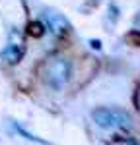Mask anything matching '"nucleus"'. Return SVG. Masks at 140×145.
<instances>
[{
  "mask_svg": "<svg viewBox=\"0 0 140 145\" xmlns=\"http://www.w3.org/2000/svg\"><path fill=\"white\" fill-rule=\"evenodd\" d=\"M45 25H41L39 22H35V23H29V33L33 35V37H41V35L45 33V29H43Z\"/></svg>",
  "mask_w": 140,
  "mask_h": 145,
  "instance_id": "39448f33",
  "label": "nucleus"
},
{
  "mask_svg": "<svg viewBox=\"0 0 140 145\" xmlns=\"http://www.w3.org/2000/svg\"><path fill=\"white\" fill-rule=\"evenodd\" d=\"M23 50H25V43H23L22 33H20L18 29H12L10 35H8V45H6V48L2 50V54H0V56H2L6 62L16 64V62L22 60Z\"/></svg>",
  "mask_w": 140,
  "mask_h": 145,
  "instance_id": "7ed1b4c3",
  "label": "nucleus"
},
{
  "mask_svg": "<svg viewBox=\"0 0 140 145\" xmlns=\"http://www.w3.org/2000/svg\"><path fill=\"white\" fill-rule=\"evenodd\" d=\"M136 27H138V29H140V14H138V16H136Z\"/></svg>",
  "mask_w": 140,
  "mask_h": 145,
  "instance_id": "6e6552de",
  "label": "nucleus"
},
{
  "mask_svg": "<svg viewBox=\"0 0 140 145\" xmlns=\"http://www.w3.org/2000/svg\"><path fill=\"white\" fill-rule=\"evenodd\" d=\"M43 22H45V27L53 35H64L68 31V22L60 14H57V12H53V10H47L43 14Z\"/></svg>",
  "mask_w": 140,
  "mask_h": 145,
  "instance_id": "20e7f679",
  "label": "nucleus"
},
{
  "mask_svg": "<svg viewBox=\"0 0 140 145\" xmlns=\"http://www.w3.org/2000/svg\"><path fill=\"white\" fill-rule=\"evenodd\" d=\"M14 128H16V132H20V134H22L23 137H25V139H29V141H39V143H43V139H39V137L31 135L29 132H25V130H23L22 126H16V124H14Z\"/></svg>",
  "mask_w": 140,
  "mask_h": 145,
  "instance_id": "423d86ee",
  "label": "nucleus"
},
{
  "mask_svg": "<svg viewBox=\"0 0 140 145\" xmlns=\"http://www.w3.org/2000/svg\"><path fill=\"white\" fill-rule=\"evenodd\" d=\"M93 122L103 130H128L132 128L130 114L119 108H95L92 112Z\"/></svg>",
  "mask_w": 140,
  "mask_h": 145,
  "instance_id": "f257e3e1",
  "label": "nucleus"
},
{
  "mask_svg": "<svg viewBox=\"0 0 140 145\" xmlns=\"http://www.w3.org/2000/svg\"><path fill=\"white\" fill-rule=\"evenodd\" d=\"M92 46L93 48H99V41H92Z\"/></svg>",
  "mask_w": 140,
  "mask_h": 145,
  "instance_id": "0eeeda50",
  "label": "nucleus"
},
{
  "mask_svg": "<svg viewBox=\"0 0 140 145\" xmlns=\"http://www.w3.org/2000/svg\"><path fill=\"white\" fill-rule=\"evenodd\" d=\"M70 76H72V66L66 58H55L45 68V81L55 91L62 89L70 81Z\"/></svg>",
  "mask_w": 140,
  "mask_h": 145,
  "instance_id": "f03ea898",
  "label": "nucleus"
}]
</instances>
